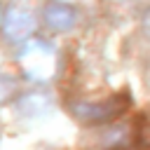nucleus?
I'll return each instance as SVG.
<instances>
[{"instance_id":"nucleus-5","label":"nucleus","mask_w":150,"mask_h":150,"mask_svg":"<svg viewBox=\"0 0 150 150\" xmlns=\"http://www.w3.org/2000/svg\"><path fill=\"white\" fill-rule=\"evenodd\" d=\"M21 110H23V115H30V117L45 115V112H49V101L42 94H28L21 98Z\"/></svg>"},{"instance_id":"nucleus-6","label":"nucleus","mask_w":150,"mask_h":150,"mask_svg":"<svg viewBox=\"0 0 150 150\" xmlns=\"http://www.w3.org/2000/svg\"><path fill=\"white\" fill-rule=\"evenodd\" d=\"M63 2H68V0H63Z\"/></svg>"},{"instance_id":"nucleus-3","label":"nucleus","mask_w":150,"mask_h":150,"mask_svg":"<svg viewBox=\"0 0 150 150\" xmlns=\"http://www.w3.org/2000/svg\"><path fill=\"white\" fill-rule=\"evenodd\" d=\"M2 33L9 38V40H16V42H26L33 30H35V16L30 9L21 7V5H9L2 14Z\"/></svg>"},{"instance_id":"nucleus-2","label":"nucleus","mask_w":150,"mask_h":150,"mask_svg":"<svg viewBox=\"0 0 150 150\" xmlns=\"http://www.w3.org/2000/svg\"><path fill=\"white\" fill-rule=\"evenodd\" d=\"M127 108H129L127 96H112L105 101H82L73 105V117H77L84 124H101V122L115 120Z\"/></svg>"},{"instance_id":"nucleus-1","label":"nucleus","mask_w":150,"mask_h":150,"mask_svg":"<svg viewBox=\"0 0 150 150\" xmlns=\"http://www.w3.org/2000/svg\"><path fill=\"white\" fill-rule=\"evenodd\" d=\"M21 70L30 80H49L56 70V52L45 40H26L16 54Z\"/></svg>"},{"instance_id":"nucleus-4","label":"nucleus","mask_w":150,"mask_h":150,"mask_svg":"<svg viewBox=\"0 0 150 150\" xmlns=\"http://www.w3.org/2000/svg\"><path fill=\"white\" fill-rule=\"evenodd\" d=\"M45 19H47V26L52 30H68L75 23V12L63 0H56L45 9Z\"/></svg>"}]
</instances>
